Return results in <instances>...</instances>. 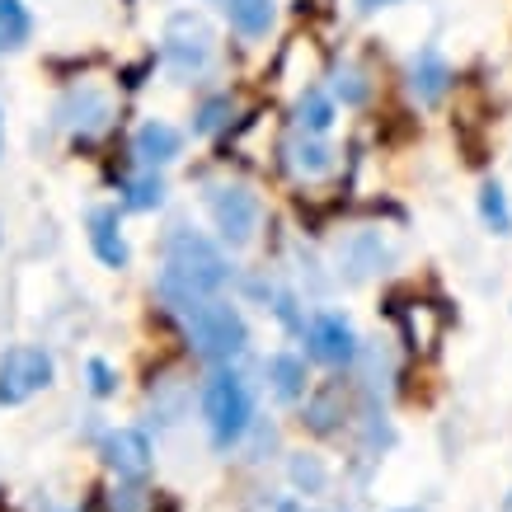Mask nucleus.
Here are the masks:
<instances>
[{"label": "nucleus", "instance_id": "6", "mask_svg": "<svg viewBox=\"0 0 512 512\" xmlns=\"http://www.w3.org/2000/svg\"><path fill=\"white\" fill-rule=\"evenodd\" d=\"M165 57L174 62V71H202L212 62V29L202 15H174L165 29Z\"/></svg>", "mask_w": 512, "mask_h": 512}, {"label": "nucleus", "instance_id": "11", "mask_svg": "<svg viewBox=\"0 0 512 512\" xmlns=\"http://www.w3.org/2000/svg\"><path fill=\"white\" fill-rule=\"evenodd\" d=\"M90 245H94V254H99V264H109V268L127 264V240H123V231H118V212L94 207L90 212Z\"/></svg>", "mask_w": 512, "mask_h": 512}, {"label": "nucleus", "instance_id": "22", "mask_svg": "<svg viewBox=\"0 0 512 512\" xmlns=\"http://www.w3.org/2000/svg\"><path fill=\"white\" fill-rule=\"evenodd\" d=\"M292 480L306 484V489H320V484H325V470L315 466V461H292Z\"/></svg>", "mask_w": 512, "mask_h": 512}, {"label": "nucleus", "instance_id": "17", "mask_svg": "<svg viewBox=\"0 0 512 512\" xmlns=\"http://www.w3.org/2000/svg\"><path fill=\"white\" fill-rule=\"evenodd\" d=\"M329 123H334V104H329L325 94H315V90L301 94V104H296V127H301L306 137H320V132H329Z\"/></svg>", "mask_w": 512, "mask_h": 512}, {"label": "nucleus", "instance_id": "25", "mask_svg": "<svg viewBox=\"0 0 512 512\" xmlns=\"http://www.w3.org/2000/svg\"><path fill=\"white\" fill-rule=\"evenodd\" d=\"M268 512H306L301 503H292V498H278V503H268Z\"/></svg>", "mask_w": 512, "mask_h": 512}, {"label": "nucleus", "instance_id": "8", "mask_svg": "<svg viewBox=\"0 0 512 512\" xmlns=\"http://www.w3.org/2000/svg\"><path fill=\"white\" fill-rule=\"evenodd\" d=\"M395 320H400V334L414 353H433L437 339H442V325H447L433 301H404L400 311H395Z\"/></svg>", "mask_w": 512, "mask_h": 512}, {"label": "nucleus", "instance_id": "27", "mask_svg": "<svg viewBox=\"0 0 512 512\" xmlns=\"http://www.w3.org/2000/svg\"><path fill=\"white\" fill-rule=\"evenodd\" d=\"M508 512H512V494H508Z\"/></svg>", "mask_w": 512, "mask_h": 512}, {"label": "nucleus", "instance_id": "23", "mask_svg": "<svg viewBox=\"0 0 512 512\" xmlns=\"http://www.w3.org/2000/svg\"><path fill=\"white\" fill-rule=\"evenodd\" d=\"M90 390H94V395H113V372L99 362V357L90 362Z\"/></svg>", "mask_w": 512, "mask_h": 512}, {"label": "nucleus", "instance_id": "1", "mask_svg": "<svg viewBox=\"0 0 512 512\" xmlns=\"http://www.w3.org/2000/svg\"><path fill=\"white\" fill-rule=\"evenodd\" d=\"M226 259L193 231H174L170 249H165V273H160V292L170 301H198L212 296L226 282Z\"/></svg>", "mask_w": 512, "mask_h": 512}, {"label": "nucleus", "instance_id": "21", "mask_svg": "<svg viewBox=\"0 0 512 512\" xmlns=\"http://www.w3.org/2000/svg\"><path fill=\"white\" fill-rule=\"evenodd\" d=\"M334 90L343 94V104H362V99H367V85H362V71H357V66H343L339 80H334Z\"/></svg>", "mask_w": 512, "mask_h": 512}, {"label": "nucleus", "instance_id": "13", "mask_svg": "<svg viewBox=\"0 0 512 512\" xmlns=\"http://www.w3.org/2000/svg\"><path fill=\"white\" fill-rule=\"evenodd\" d=\"M287 165H292L296 179H320V174L334 170V151L315 137H296L287 141Z\"/></svg>", "mask_w": 512, "mask_h": 512}, {"label": "nucleus", "instance_id": "20", "mask_svg": "<svg viewBox=\"0 0 512 512\" xmlns=\"http://www.w3.org/2000/svg\"><path fill=\"white\" fill-rule=\"evenodd\" d=\"M127 202H132V207H141V212H146V207H160V202H165V184H160L156 174L127 179Z\"/></svg>", "mask_w": 512, "mask_h": 512}, {"label": "nucleus", "instance_id": "26", "mask_svg": "<svg viewBox=\"0 0 512 512\" xmlns=\"http://www.w3.org/2000/svg\"><path fill=\"white\" fill-rule=\"evenodd\" d=\"M362 10H381V5H395V0H357Z\"/></svg>", "mask_w": 512, "mask_h": 512}, {"label": "nucleus", "instance_id": "9", "mask_svg": "<svg viewBox=\"0 0 512 512\" xmlns=\"http://www.w3.org/2000/svg\"><path fill=\"white\" fill-rule=\"evenodd\" d=\"M104 461H109L123 480H141V475L151 470V442H146V433H137V428H118V433H109V442H104Z\"/></svg>", "mask_w": 512, "mask_h": 512}, {"label": "nucleus", "instance_id": "12", "mask_svg": "<svg viewBox=\"0 0 512 512\" xmlns=\"http://www.w3.org/2000/svg\"><path fill=\"white\" fill-rule=\"evenodd\" d=\"M451 85V66L442 62V52L437 47H423L419 62H414V94H419L423 104H437Z\"/></svg>", "mask_w": 512, "mask_h": 512}, {"label": "nucleus", "instance_id": "18", "mask_svg": "<svg viewBox=\"0 0 512 512\" xmlns=\"http://www.w3.org/2000/svg\"><path fill=\"white\" fill-rule=\"evenodd\" d=\"M480 217H484V226L494 235H508L512 231V207H508V193H503V184H489L480 188Z\"/></svg>", "mask_w": 512, "mask_h": 512}, {"label": "nucleus", "instance_id": "16", "mask_svg": "<svg viewBox=\"0 0 512 512\" xmlns=\"http://www.w3.org/2000/svg\"><path fill=\"white\" fill-rule=\"evenodd\" d=\"M29 10L19 0H0V52H15L29 43Z\"/></svg>", "mask_w": 512, "mask_h": 512}, {"label": "nucleus", "instance_id": "15", "mask_svg": "<svg viewBox=\"0 0 512 512\" xmlns=\"http://www.w3.org/2000/svg\"><path fill=\"white\" fill-rule=\"evenodd\" d=\"M268 381H273V395H278V400H296V395L306 390V367H301L296 357L278 353L268 362Z\"/></svg>", "mask_w": 512, "mask_h": 512}, {"label": "nucleus", "instance_id": "14", "mask_svg": "<svg viewBox=\"0 0 512 512\" xmlns=\"http://www.w3.org/2000/svg\"><path fill=\"white\" fill-rule=\"evenodd\" d=\"M226 15L245 38H259L273 29V0H226Z\"/></svg>", "mask_w": 512, "mask_h": 512}, {"label": "nucleus", "instance_id": "7", "mask_svg": "<svg viewBox=\"0 0 512 512\" xmlns=\"http://www.w3.org/2000/svg\"><path fill=\"white\" fill-rule=\"evenodd\" d=\"M306 348H311L315 362H329V367H339V362H348L357 353L353 329H348L343 315H315L311 329H306Z\"/></svg>", "mask_w": 512, "mask_h": 512}, {"label": "nucleus", "instance_id": "19", "mask_svg": "<svg viewBox=\"0 0 512 512\" xmlns=\"http://www.w3.org/2000/svg\"><path fill=\"white\" fill-rule=\"evenodd\" d=\"M306 419H311L315 433L339 428V419H343V386H325V390H320V395L311 400V409H306Z\"/></svg>", "mask_w": 512, "mask_h": 512}, {"label": "nucleus", "instance_id": "4", "mask_svg": "<svg viewBox=\"0 0 512 512\" xmlns=\"http://www.w3.org/2000/svg\"><path fill=\"white\" fill-rule=\"evenodd\" d=\"M52 386V357L33 343H19L0 357V404H24Z\"/></svg>", "mask_w": 512, "mask_h": 512}, {"label": "nucleus", "instance_id": "24", "mask_svg": "<svg viewBox=\"0 0 512 512\" xmlns=\"http://www.w3.org/2000/svg\"><path fill=\"white\" fill-rule=\"evenodd\" d=\"M221 113H226V99H217V104H207L198 118V132H212V127H221Z\"/></svg>", "mask_w": 512, "mask_h": 512}, {"label": "nucleus", "instance_id": "5", "mask_svg": "<svg viewBox=\"0 0 512 512\" xmlns=\"http://www.w3.org/2000/svg\"><path fill=\"white\" fill-rule=\"evenodd\" d=\"M207 207H212V221H217L226 245H249L254 240V231H259V198L245 184H217L207 193Z\"/></svg>", "mask_w": 512, "mask_h": 512}, {"label": "nucleus", "instance_id": "3", "mask_svg": "<svg viewBox=\"0 0 512 512\" xmlns=\"http://www.w3.org/2000/svg\"><path fill=\"white\" fill-rule=\"evenodd\" d=\"M202 419L212 428L217 447H231L235 437L249 428V390L240 376H212L202 390Z\"/></svg>", "mask_w": 512, "mask_h": 512}, {"label": "nucleus", "instance_id": "2", "mask_svg": "<svg viewBox=\"0 0 512 512\" xmlns=\"http://www.w3.org/2000/svg\"><path fill=\"white\" fill-rule=\"evenodd\" d=\"M174 311L184 320L188 343H193L198 357H207V362H226V357H235L249 343V329L231 301L198 296V301H174Z\"/></svg>", "mask_w": 512, "mask_h": 512}, {"label": "nucleus", "instance_id": "10", "mask_svg": "<svg viewBox=\"0 0 512 512\" xmlns=\"http://www.w3.org/2000/svg\"><path fill=\"white\" fill-rule=\"evenodd\" d=\"M132 151H137L141 165H170V160H179V151H184V137L174 132L170 123H146L137 127V137H132Z\"/></svg>", "mask_w": 512, "mask_h": 512}]
</instances>
